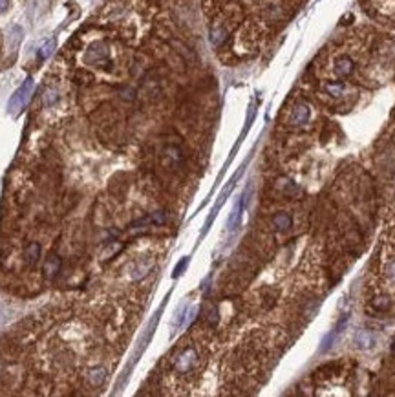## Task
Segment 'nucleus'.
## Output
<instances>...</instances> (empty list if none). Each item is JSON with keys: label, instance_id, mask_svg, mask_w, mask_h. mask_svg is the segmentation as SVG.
Listing matches in <instances>:
<instances>
[{"label": "nucleus", "instance_id": "5", "mask_svg": "<svg viewBox=\"0 0 395 397\" xmlns=\"http://www.w3.org/2000/svg\"><path fill=\"white\" fill-rule=\"evenodd\" d=\"M106 376H108L106 370L103 368V366H95V368H92L86 374L88 384L94 386V388H101L104 384V381H106Z\"/></svg>", "mask_w": 395, "mask_h": 397}, {"label": "nucleus", "instance_id": "10", "mask_svg": "<svg viewBox=\"0 0 395 397\" xmlns=\"http://www.w3.org/2000/svg\"><path fill=\"white\" fill-rule=\"evenodd\" d=\"M324 90H326L328 95H331V97H338V95L344 94V84L338 83V81H333V83H326V84H324Z\"/></svg>", "mask_w": 395, "mask_h": 397}, {"label": "nucleus", "instance_id": "6", "mask_svg": "<svg viewBox=\"0 0 395 397\" xmlns=\"http://www.w3.org/2000/svg\"><path fill=\"white\" fill-rule=\"evenodd\" d=\"M245 202H247V194L242 196V198L238 200L236 205H234V209H232V214L229 216V222H227V229H229V232H232L234 229H236L238 220H240V214H242V210H244Z\"/></svg>", "mask_w": 395, "mask_h": 397}, {"label": "nucleus", "instance_id": "2", "mask_svg": "<svg viewBox=\"0 0 395 397\" xmlns=\"http://www.w3.org/2000/svg\"><path fill=\"white\" fill-rule=\"evenodd\" d=\"M31 88H33V81L28 79L24 84H22L17 92H15V95L11 97V101H9V112H19V110L26 104V101L29 99V94H31Z\"/></svg>", "mask_w": 395, "mask_h": 397}, {"label": "nucleus", "instance_id": "13", "mask_svg": "<svg viewBox=\"0 0 395 397\" xmlns=\"http://www.w3.org/2000/svg\"><path fill=\"white\" fill-rule=\"evenodd\" d=\"M9 7V0H0V13H6Z\"/></svg>", "mask_w": 395, "mask_h": 397}, {"label": "nucleus", "instance_id": "7", "mask_svg": "<svg viewBox=\"0 0 395 397\" xmlns=\"http://www.w3.org/2000/svg\"><path fill=\"white\" fill-rule=\"evenodd\" d=\"M353 72V61L350 57H338L335 61V73L338 77H348L350 73Z\"/></svg>", "mask_w": 395, "mask_h": 397}, {"label": "nucleus", "instance_id": "1", "mask_svg": "<svg viewBox=\"0 0 395 397\" xmlns=\"http://www.w3.org/2000/svg\"><path fill=\"white\" fill-rule=\"evenodd\" d=\"M196 364H198V354L194 348H185L183 352L178 354V357L174 359V370L178 374H188L192 372Z\"/></svg>", "mask_w": 395, "mask_h": 397}, {"label": "nucleus", "instance_id": "12", "mask_svg": "<svg viewBox=\"0 0 395 397\" xmlns=\"http://www.w3.org/2000/svg\"><path fill=\"white\" fill-rule=\"evenodd\" d=\"M187 264H188V258H183V260H181L180 264L176 266V273H174V276H180V274L183 273V267L187 266Z\"/></svg>", "mask_w": 395, "mask_h": 397}, {"label": "nucleus", "instance_id": "8", "mask_svg": "<svg viewBox=\"0 0 395 397\" xmlns=\"http://www.w3.org/2000/svg\"><path fill=\"white\" fill-rule=\"evenodd\" d=\"M41 258V244L37 242H31L28 247H26V266L33 267Z\"/></svg>", "mask_w": 395, "mask_h": 397}, {"label": "nucleus", "instance_id": "3", "mask_svg": "<svg viewBox=\"0 0 395 397\" xmlns=\"http://www.w3.org/2000/svg\"><path fill=\"white\" fill-rule=\"evenodd\" d=\"M309 117H311V110H309L308 104H296L293 112H291L289 121H291L293 126H304L309 121Z\"/></svg>", "mask_w": 395, "mask_h": 397}, {"label": "nucleus", "instance_id": "11", "mask_svg": "<svg viewBox=\"0 0 395 397\" xmlns=\"http://www.w3.org/2000/svg\"><path fill=\"white\" fill-rule=\"evenodd\" d=\"M119 249H121V244H115V247H114V246H110V247H108V251H104V253H103V258H104V260H106V258H110V256H112V254H115V253H117V251H119Z\"/></svg>", "mask_w": 395, "mask_h": 397}, {"label": "nucleus", "instance_id": "9", "mask_svg": "<svg viewBox=\"0 0 395 397\" xmlns=\"http://www.w3.org/2000/svg\"><path fill=\"white\" fill-rule=\"evenodd\" d=\"M291 224H293V218L289 216V214H286V212H278V214H274V216H273V227H274V229L286 231V229H289V227H291Z\"/></svg>", "mask_w": 395, "mask_h": 397}, {"label": "nucleus", "instance_id": "4", "mask_svg": "<svg viewBox=\"0 0 395 397\" xmlns=\"http://www.w3.org/2000/svg\"><path fill=\"white\" fill-rule=\"evenodd\" d=\"M61 266H62V262H61V256L55 253H51L46 260H44V276L46 278H55L59 274V271H61Z\"/></svg>", "mask_w": 395, "mask_h": 397}]
</instances>
